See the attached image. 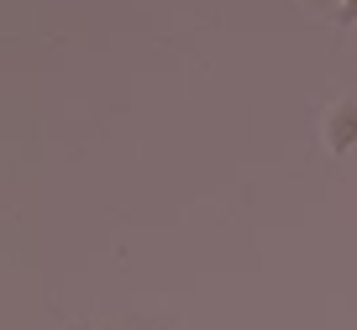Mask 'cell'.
<instances>
[{
  "label": "cell",
  "mask_w": 357,
  "mask_h": 330,
  "mask_svg": "<svg viewBox=\"0 0 357 330\" xmlns=\"http://www.w3.org/2000/svg\"><path fill=\"white\" fill-rule=\"evenodd\" d=\"M336 26H357V0H347L342 11H336Z\"/></svg>",
  "instance_id": "3957f363"
},
{
  "label": "cell",
  "mask_w": 357,
  "mask_h": 330,
  "mask_svg": "<svg viewBox=\"0 0 357 330\" xmlns=\"http://www.w3.org/2000/svg\"><path fill=\"white\" fill-rule=\"evenodd\" d=\"M300 6H305V11H315V16H331V22H336V11H342L347 0H300Z\"/></svg>",
  "instance_id": "7a4b0ae2"
},
{
  "label": "cell",
  "mask_w": 357,
  "mask_h": 330,
  "mask_svg": "<svg viewBox=\"0 0 357 330\" xmlns=\"http://www.w3.org/2000/svg\"><path fill=\"white\" fill-rule=\"evenodd\" d=\"M89 330H121V325H89Z\"/></svg>",
  "instance_id": "277c9868"
},
{
  "label": "cell",
  "mask_w": 357,
  "mask_h": 330,
  "mask_svg": "<svg viewBox=\"0 0 357 330\" xmlns=\"http://www.w3.org/2000/svg\"><path fill=\"white\" fill-rule=\"evenodd\" d=\"M321 142H326V152H331V157L357 152V100H352V95H342V100L321 116Z\"/></svg>",
  "instance_id": "6da1fadb"
}]
</instances>
